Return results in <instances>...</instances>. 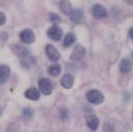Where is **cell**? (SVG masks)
Here are the masks:
<instances>
[{"mask_svg": "<svg viewBox=\"0 0 133 132\" xmlns=\"http://www.w3.org/2000/svg\"><path fill=\"white\" fill-rule=\"evenodd\" d=\"M87 100L92 104H100L104 100V97L98 90H90L87 92Z\"/></svg>", "mask_w": 133, "mask_h": 132, "instance_id": "obj_1", "label": "cell"}, {"mask_svg": "<svg viewBox=\"0 0 133 132\" xmlns=\"http://www.w3.org/2000/svg\"><path fill=\"white\" fill-rule=\"evenodd\" d=\"M48 37L51 40L53 41H59L61 38H62V36H63V31H62V29L60 27H58V26H52L51 28L48 30Z\"/></svg>", "mask_w": 133, "mask_h": 132, "instance_id": "obj_2", "label": "cell"}, {"mask_svg": "<svg viewBox=\"0 0 133 132\" xmlns=\"http://www.w3.org/2000/svg\"><path fill=\"white\" fill-rule=\"evenodd\" d=\"M39 89H40V91L42 92L43 94L48 96V94H50V93L52 92L53 87H52V83L48 79L42 78V79L39 80Z\"/></svg>", "mask_w": 133, "mask_h": 132, "instance_id": "obj_3", "label": "cell"}, {"mask_svg": "<svg viewBox=\"0 0 133 132\" xmlns=\"http://www.w3.org/2000/svg\"><path fill=\"white\" fill-rule=\"evenodd\" d=\"M35 32H33L32 30H30V29H26V30H23L21 34H20V39H21V41L23 43L26 44H30L32 43L33 41H35Z\"/></svg>", "mask_w": 133, "mask_h": 132, "instance_id": "obj_4", "label": "cell"}, {"mask_svg": "<svg viewBox=\"0 0 133 132\" xmlns=\"http://www.w3.org/2000/svg\"><path fill=\"white\" fill-rule=\"evenodd\" d=\"M92 15L97 19H104L108 16V11L103 6L101 5H95L92 7Z\"/></svg>", "mask_w": 133, "mask_h": 132, "instance_id": "obj_5", "label": "cell"}, {"mask_svg": "<svg viewBox=\"0 0 133 132\" xmlns=\"http://www.w3.org/2000/svg\"><path fill=\"white\" fill-rule=\"evenodd\" d=\"M45 53H47L48 58L51 61H58L60 59V53L58 52L57 49L51 46V44H48L47 47H45Z\"/></svg>", "mask_w": 133, "mask_h": 132, "instance_id": "obj_6", "label": "cell"}, {"mask_svg": "<svg viewBox=\"0 0 133 132\" xmlns=\"http://www.w3.org/2000/svg\"><path fill=\"white\" fill-rule=\"evenodd\" d=\"M84 55H85V49L82 46H80V44H78V46L74 48L73 52L71 53V59L74 60V61L81 60L82 58L84 57Z\"/></svg>", "mask_w": 133, "mask_h": 132, "instance_id": "obj_7", "label": "cell"}, {"mask_svg": "<svg viewBox=\"0 0 133 132\" xmlns=\"http://www.w3.org/2000/svg\"><path fill=\"white\" fill-rule=\"evenodd\" d=\"M87 124H88V127L90 128L91 130H97L99 128L100 121H99L97 115L90 114V115H88V118H87Z\"/></svg>", "mask_w": 133, "mask_h": 132, "instance_id": "obj_8", "label": "cell"}, {"mask_svg": "<svg viewBox=\"0 0 133 132\" xmlns=\"http://www.w3.org/2000/svg\"><path fill=\"white\" fill-rule=\"evenodd\" d=\"M73 83H74V78L69 75V73H66V75H64L63 77H62L61 79V84L63 88L65 89H71L73 87Z\"/></svg>", "mask_w": 133, "mask_h": 132, "instance_id": "obj_9", "label": "cell"}, {"mask_svg": "<svg viewBox=\"0 0 133 132\" xmlns=\"http://www.w3.org/2000/svg\"><path fill=\"white\" fill-rule=\"evenodd\" d=\"M10 76V69L7 65H0V84L6 83Z\"/></svg>", "mask_w": 133, "mask_h": 132, "instance_id": "obj_10", "label": "cell"}, {"mask_svg": "<svg viewBox=\"0 0 133 132\" xmlns=\"http://www.w3.org/2000/svg\"><path fill=\"white\" fill-rule=\"evenodd\" d=\"M24 96H26L27 99H29V100H32V101H37L40 97V92L38 89L36 88H30L28 89L26 92H24Z\"/></svg>", "mask_w": 133, "mask_h": 132, "instance_id": "obj_11", "label": "cell"}, {"mask_svg": "<svg viewBox=\"0 0 133 132\" xmlns=\"http://www.w3.org/2000/svg\"><path fill=\"white\" fill-rule=\"evenodd\" d=\"M70 18H71L73 22L79 23V22H81L83 19V12L80 9H73L71 11V14H70Z\"/></svg>", "mask_w": 133, "mask_h": 132, "instance_id": "obj_12", "label": "cell"}, {"mask_svg": "<svg viewBox=\"0 0 133 132\" xmlns=\"http://www.w3.org/2000/svg\"><path fill=\"white\" fill-rule=\"evenodd\" d=\"M132 69V62L128 59H123L121 62H120V70H121L122 73H128L130 72Z\"/></svg>", "mask_w": 133, "mask_h": 132, "instance_id": "obj_13", "label": "cell"}, {"mask_svg": "<svg viewBox=\"0 0 133 132\" xmlns=\"http://www.w3.org/2000/svg\"><path fill=\"white\" fill-rule=\"evenodd\" d=\"M60 8H61V10L64 15H69V16H70V14H71V11L73 10L69 0H62V1L60 2Z\"/></svg>", "mask_w": 133, "mask_h": 132, "instance_id": "obj_14", "label": "cell"}, {"mask_svg": "<svg viewBox=\"0 0 133 132\" xmlns=\"http://www.w3.org/2000/svg\"><path fill=\"white\" fill-rule=\"evenodd\" d=\"M74 41H76V37H74L73 34H66V36L64 37V40H63V46L69 48L74 43Z\"/></svg>", "mask_w": 133, "mask_h": 132, "instance_id": "obj_15", "label": "cell"}, {"mask_svg": "<svg viewBox=\"0 0 133 132\" xmlns=\"http://www.w3.org/2000/svg\"><path fill=\"white\" fill-rule=\"evenodd\" d=\"M48 72L52 77H58V76L60 75V72H61V67H60L59 64H52L51 67L48 69Z\"/></svg>", "mask_w": 133, "mask_h": 132, "instance_id": "obj_16", "label": "cell"}, {"mask_svg": "<svg viewBox=\"0 0 133 132\" xmlns=\"http://www.w3.org/2000/svg\"><path fill=\"white\" fill-rule=\"evenodd\" d=\"M22 113H23V118L26 119V120H31L33 118V111L30 108H26Z\"/></svg>", "mask_w": 133, "mask_h": 132, "instance_id": "obj_17", "label": "cell"}, {"mask_svg": "<svg viewBox=\"0 0 133 132\" xmlns=\"http://www.w3.org/2000/svg\"><path fill=\"white\" fill-rule=\"evenodd\" d=\"M49 20H50L51 22H53V23H59V22H61L60 17H59V16H58L57 14H53V12L49 14Z\"/></svg>", "mask_w": 133, "mask_h": 132, "instance_id": "obj_18", "label": "cell"}, {"mask_svg": "<svg viewBox=\"0 0 133 132\" xmlns=\"http://www.w3.org/2000/svg\"><path fill=\"white\" fill-rule=\"evenodd\" d=\"M5 22H6V16H5V14L0 12V26H2Z\"/></svg>", "mask_w": 133, "mask_h": 132, "instance_id": "obj_19", "label": "cell"}, {"mask_svg": "<svg viewBox=\"0 0 133 132\" xmlns=\"http://www.w3.org/2000/svg\"><path fill=\"white\" fill-rule=\"evenodd\" d=\"M129 37H130V39L131 40H133V27L129 30Z\"/></svg>", "mask_w": 133, "mask_h": 132, "instance_id": "obj_20", "label": "cell"}, {"mask_svg": "<svg viewBox=\"0 0 133 132\" xmlns=\"http://www.w3.org/2000/svg\"><path fill=\"white\" fill-rule=\"evenodd\" d=\"M124 1H125L127 3H130V5H132V3H133V0H124Z\"/></svg>", "mask_w": 133, "mask_h": 132, "instance_id": "obj_21", "label": "cell"}, {"mask_svg": "<svg viewBox=\"0 0 133 132\" xmlns=\"http://www.w3.org/2000/svg\"><path fill=\"white\" fill-rule=\"evenodd\" d=\"M132 120H133V113H132Z\"/></svg>", "mask_w": 133, "mask_h": 132, "instance_id": "obj_22", "label": "cell"}, {"mask_svg": "<svg viewBox=\"0 0 133 132\" xmlns=\"http://www.w3.org/2000/svg\"><path fill=\"white\" fill-rule=\"evenodd\" d=\"M0 113H1V109H0Z\"/></svg>", "mask_w": 133, "mask_h": 132, "instance_id": "obj_23", "label": "cell"}, {"mask_svg": "<svg viewBox=\"0 0 133 132\" xmlns=\"http://www.w3.org/2000/svg\"><path fill=\"white\" fill-rule=\"evenodd\" d=\"M132 57H133V52H132Z\"/></svg>", "mask_w": 133, "mask_h": 132, "instance_id": "obj_24", "label": "cell"}]
</instances>
